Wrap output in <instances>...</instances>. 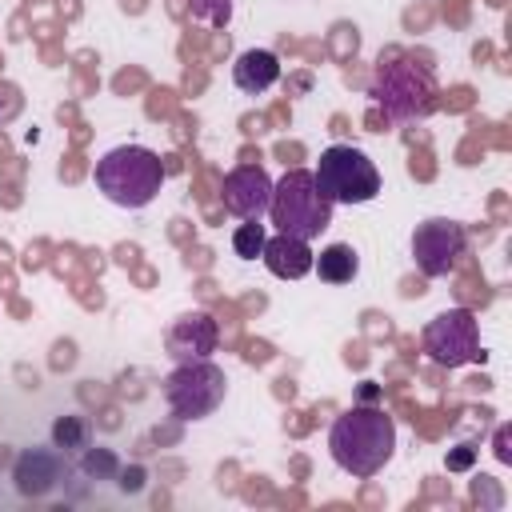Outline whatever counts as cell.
I'll use <instances>...</instances> for the list:
<instances>
[{"label":"cell","mask_w":512,"mask_h":512,"mask_svg":"<svg viewBox=\"0 0 512 512\" xmlns=\"http://www.w3.org/2000/svg\"><path fill=\"white\" fill-rule=\"evenodd\" d=\"M260 260L268 264V272H272V276H280V280H300V276H308V272H312V260H316V256H312L308 240H296V236L276 232L272 240H264Z\"/></svg>","instance_id":"8fae6325"},{"label":"cell","mask_w":512,"mask_h":512,"mask_svg":"<svg viewBox=\"0 0 512 512\" xmlns=\"http://www.w3.org/2000/svg\"><path fill=\"white\" fill-rule=\"evenodd\" d=\"M216 340H220L216 320L204 312H188L168 328L164 344H168V356L184 364V360H208V352H216Z\"/></svg>","instance_id":"30bf717a"},{"label":"cell","mask_w":512,"mask_h":512,"mask_svg":"<svg viewBox=\"0 0 512 512\" xmlns=\"http://www.w3.org/2000/svg\"><path fill=\"white\" fill-rule=\"evenodd\" d=\"M464 244H468V232L456 220H424L412 236L416 268L424 276H448L464 256Z\"/></svg>","instance_id":"ba28073f"},{"label":"cell","mask_w":512,"mask_h":512,"mask_svg":"<svg viewBox=\"0 0 512 512\" xmlns=\"http://www.w3.org/2000/svg\"><path fill=\"white\" fill-rule=\"evenodd\" d=\"M56 364H72V344H56Z\"/></svg>","instance_id":"603a6c76"},{"label":"cell","mask_w":512,"mask_h":512,"mask_svg":"<svg viewBox=\"0 0 512 512\" xmlns=\"http://www.w3.org/2000/svg\"><path fill=\"white\" fill-rule=\"evenodd\" d=\"M164 160L152 152V148H140V144H124V148H112L96 160L92 176H96V188L120 204V208H144L156 200L160 184H164Z\"/></svg>","instance_id":"7a4b0ae2"},{"label":"cell","mask_w":512,"mask_h":512,"mask_svg":"<svg viewBox=\"0 0 512 512\" xmlns=\"http://www.w3.org/2000/svg\"><path fill=\"white\" fill-rule=\"evenodd\" d=\"M80 468H84V476H116V456L108 452V448H92V452H84V460H80Z\"/></svg>","instance_id":"ac0fdd59"},{"label":"cell","mask_w":512,"mask_h":512,"mask_svg":"<svg viewBox=\"0 0 512 512\" xmlns=\"http://www.w3.org/2000/svg\"><path fill=\"white\" fill-rule=\"evenodd\" d=\"M316 188L332 200V204H368L380 192V172L376 164L352 148V144H332L320 152V164L312 172Z\"/></svg>","instance_id":"277c9868"},{"label":"cell","mask_w":512,"mask_h":512,"mask_svg":"<svg viewBox=\"0 0 512 512\" xmlns=\"http://www.w3.org/2000/svg\"><path fill=\"white\" fill-rule=\"evenodd\" d=\"M496 456H500L504 464L512 460V452H508V428H500V432H496Z\"/></svg>","instance_id":"44dd1931"},{"label":"cell","mask_w":512,"mask_h":512,"mask_svg":"<svg viewBox=\"0 0 512 512\" xmlns=\"http://www.w3.org/2000/svg\"><path fill=\"white\" fill-rule=\"evenodd\" d=\"M264 240H268V232H264L260 220H244V224L232 232V248H236V256H244V260H256V256L264 252Z\"/></svg>","instance_id":"2e32d148"},{"label":"cell","mask_w":512,"mask_h":512,"mask_svg":"<svg viewBox=\"0 0 512 512\" xmlns=\"http://www.w3.org/2000/svg\"><path fill=\"white\" fill-rule=\"evenodd\" d=\"M16 108H20V96H16V88H12V92H8V100H0V120H8Z\"/></svg>","instance_id":"7402d4cb"},{"label":"cell","mask_w":512,"mask_h":512,"mask_svg":"<svg viewBox=\"0 0 512 512\" xmlns=\"http://www.w3.org/2000/svg\"><path fill=\"white\" fill-rule=\"evenodd\" d=\"M424 352L440 364V368H456L464 360H484L480 340H476V320L468 308H452L440 312L428 328H424Z\"/></svg>","instance_id":"52a82bcc"},{"label":"cell","mask_w":512,"mask_h":512,"mask_svg":"<svg viewBox=\"0 0 512 512\" xmlns=\"http://www.w3.org/2000/svg\"><path fill=\"white\" fill-rule=\"evenodd\" d=\"M188 12L212 28H224L232 16V0H188Z\"/></svg>","instance_id":"e0dca14e"},{"label":"cell","mask_w":512,"mask_h":512,"mask_svg":"<svg viewBox=\"0 0 512 512\" xmlns=\"http://www.w3.org/2000/svg\"><path fill=\"white\" fill-rule=\"evenodd\" d=\"M220 200H224V208H228L232 216H240V220H260V216L268 212V204H272V180H268V172H264L260 164H240V168H232V172L224 176Z\"/></svg>","instance_id":"9c48e42d"},{"label":"cell","mask_w":512,"mask_h":512,"mask_svg":"<svg viewBox=\"0 0 512 512\" xmlns=\"http://www.w3.org/2000/svg\"><path fill=\"white\" fill-rule=\"evenodd\" d=\"M392 448H396V420L384 408L356 404V408H348L332 420L328 452L356 480L376 476L392 460Z\"/></svg>","instance_id":"6da1fadb"},{"label":"cell","mask_w":512,"mask_h":512,"mask_svg":"<svg viewBox=\"0 0 512 512\" xmlns=\"http://www.w3.org/2000/svg\"><path fill=\"white\" fill-rule=\"evenodd\" d=\"M228 376L212 360H184L164 376V400L176 420H204L224 404Z\"/></svg>","instance_id":"5b68a950"},{"label":"cell","mask_w":512,"mask_h":512,"mask_svg":"<svg viewBox=\"0 0 512 512\" xmlns=\"http://www.w3.org/2000/svg\"><path fill=\"white\" fill-rule=\"evenodd\" d=\"M52 444H56L60 452L84 448V444H88V420H84V416H60V420L52 424Z\"/></svg>","instance_id":"9a60e30c"},{"label":"cell","mask_w":512,"mask_h":512,"mask_svg":"<svg viewBox=\"0 0 512 512\" xmlns=\"http://www.w3.org/2000/svg\"><path fill=\"white\" fill-rule=\"evenodd\" d=\"M272 224L284 236L296 240H316L328 224H332V200L316 188L312 172L292 168L280 176V184H272V204H268Z\"/></svg>","instance_id":"3957f363"},{"label":"cell","mask_w":512,"mask_h":512,"mask_svg":"<svg viewBox=\"0 0 512 512\" xmlns=\"http://www.w3.org/2000/svg\"><path fill=\"white\" fill-rule=\"evenodd\" d=\"M312 268H316L320 280H328V284H348V280H356L360 260H356V248H352V244H328V248L312 260Z\"/></svg>","instance_id":"5bb4252c"},{"label":"cell","mask_w":512,"mask_h":512,"mask_svg":"<svg viewBox=\"0 0 512 512\" xmlns=\"http://www.w3.org/2000/svg\"><path fill=\"white\" fill-rule=\"evenodd\" d=\"M12 480H16V492L20 496H44L60 480V456L56 452H44V448H28V452L16 456Z\"/></svg>","instance_id":"7c38bea8"},{"label":"cell","mask_w":512,"mask_h":512,"mask_svg":"<svg viewBox=\"0 0 512 512\" xmlns=\"http://www.w3.org/2000/svg\"><path fill=\"white\" fill-rule=\"evenodd\" d=\"M472 460H476V452L468 444H460L448 452V472H464V468H472Z\"/></svg>","instance_id":"d6986e66"},{"label":"cell","mask_w":512,"mask_h":512,"mask_svg":"<svg viewBox=\"0 0 512 512\" xmlns=\"http://www.w3.org/2000/svg\"><path fill=\"white\" fill-rule=\"evenodd\" d=\"M232 80H236V88L248 92V96L268 92V88L280 80V60H276V52H264V48L244 52V56L232 64Z\"/></svg>","instance_id":"4fadbf2b"},{"label":"cell","mask_w":512,"mask_h":512,"mask_svg":"<svg viewBox=\"0 0 512 512\" xmlns=\"http://www.w3.org/2000/svg\"><path fill=\"white\" fill-rule=\"evenodd\" d=\"M140 484H144V468H124V472H120V488H124V492H136Z\"/></svg>","instance_id":"ffe728a7"},{"label":"cell","mask_w":512,"mask_h":512,"mask_svg":"<svg viewBox=\"0 0 512 512\" xmlns=\"http://www.w3.org/2000/svg\"><path fill=\"white\" fill-rule=\"evenodd\" d=\"M432 96H436V88H432L428 64L416 68L412 60H400V64H384L380 60V68H376V100L384 104L388 120H420V116H428L432 104H436Z\"/></svg>","instance_id":"8992f818"}]
</instances>
